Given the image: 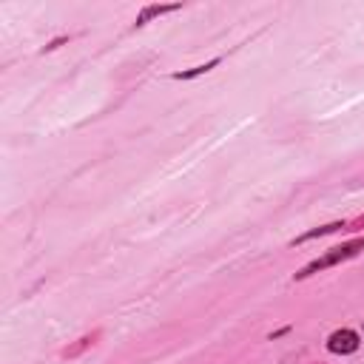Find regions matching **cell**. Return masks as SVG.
Listing matches in <instances>:
<instances>
[{"label": "cell", "mask_w": 364, "mask_h": 364, "mask_svg": "<svg viewBox=\"0 0 364 364\" xmlns=\"http://www.w3.org/2000/svg\"><path fill=\"white\" fill-rule=\"evenodd\" d=\"M338 228H345V222H330V225H322V228H316V231H307V233H302L296 242H307V239H316V236H325V233H333V231H338ZM294 242V245H296Z\"/></svg>", "instance_id": "3957f363"}, {"label": "cell", "mask_w": 364, "mask_h": 364, "mask_svg": "<svg viewBox=\"0 0 364 364\" xmlns=\"http://www.w3.org/2000/svg\"><path fill=\"white\" fill-rule=\"evenodd\" d=\"M177 9H180V6H149V9H145V12L140 15L137 26H142V23L149 20V17H157V15H165V12H177Z\"/></svg>", "instance_id": "5b68a950"}, {"label": "cell", "mask_w": 364, "mask_h": 364, "mask_svg": "<svg viewBox=\"0 0 364 364\" xmlns=\"http://www.w3.org/2000/svg\"><path fill=\"white\" fill-rule=\"evenodd\" d=\"M361 251H364V239H353V242H345V245H338V248H330L322 259H313L305 271H299L296 279H307V276L319 274V271H325V268H333V265H338V262H347V259L358 256Z\"/></svg>", "instance_id": "6da1fadb"}, {"label": "cell", "mask_w": 364, "mask_h": 364, "mask_svg": "<svg viewBox=\"0 0 364 364\" xmlns=\"http://www.w3.org/2000/svg\"><path fill=\"white\" fill-rule=\"evenodd\" d=\"M213 66H220V57L211 60V63H205V66L191 68V71H180V75H174V80H191V77H200V75H205V71H211Z\"/></svg>", "instance_id": "277c9868"}, {"label": "cell", "mask_w": 364, "mask_h": 364, "mask_svg": "<svg viewBox=\"0 0 364 364\" xmlns=\"http://www.w3.org/2000/svg\"><path fill=\"white\" fill-rule=\"evenodd\" d=\"M327 350L330 353H338V356H347V353H356L358 350V333L356 330H336L330 338H327Z\"/></svg>", "instance_id": "7a4b0ae2"}]
</instances>
